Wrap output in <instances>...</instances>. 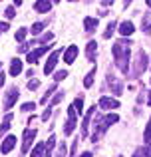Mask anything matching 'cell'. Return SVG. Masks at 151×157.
<instances>
[{"label": "cell", "mask_w": 151, "mask_h": 157, "mask_svg": "<svg viewBox=\"0 0 151 157\" xmlns=\"http://www.w3.org/2000/svg\"><path fill=\"white\" fill-rule=\"evenodd\" d=\"M147 6H149V8H151V0H147Z\"/></svg>", "instance_id": "43"}, {"label": "cell", "mask_w": 151, "mask_h": 157, "mask_svg": "<svg viewBox=\"0 0 151 157\" xmlns=\"http://www.w3.org/2000/svg\"><path fill=\"white\" fill-rule=\"evenodd\" d=\"M60 54H62V50H56V52H52V56H50V58H48L46 66H44V74H46V76H50V74L54 72L56 64H58V58H60Z\"/></svg>", "instance_id": "5"}, {"label": "cell", "mask_w": 151, "mask_h": 157, "mask_svg": "<svg viewBox=\"0 0 151 157\" xmlns=\"http://www.w3.org/2000/svg\"><path fill=\"white\" fill-rule=\"evenodd\" d=\"M56 157H66V143H60L58 151H56Z\"/></svg>", "instance_id": "27"}, {"label": "cell", "mask_w": 151, "mask_h": 157, "mask_svg": "<svg viewBox=\"0 0 151 157\" xmlns=\"http://www.w3.org/2000/svg\"><path fill=\"white\" fill-rule=\"evenodd\" d=\"M84 28H85V32H93L97 28V18H85L84 20Z\"/></svg>", "instance_id": "19"}, {"label": "cell", "mask_w": 151, "mask_h": 157, "mask_svg": "<svg viewBox=\"0 0 151 157\" xmlns=\"http://www.w3.org/2000/svg\"><path fill=\"white\" fill-rule=\"evenodd\" d=\"M38 86H40L38 80H30V82H28V90H36Z\"/></svg>", "instance_id": "34"}, {"label": "cell", "mask_w": 151, "mask_h": 157, "mask_svg": "<svg viewBox=\"0 0 151 157\" xmlns=\"http://www.w3.org/2000/svg\"><path fill=\"white\" fill-rule=\"evenodd\" d=\"M52 115V107H46V111L42 113V121H48V117Z\"/></svg>", "instance_id": "35"}, {"label": "cell", "mask_w": 151, "mask_h": 157, "mask_svg": "<svg viewBox=\"0 0 151 157\" xmlns=\"http://www.w3.org/2000/svg\"><path fill=\"white\" fill-rule=\"evenodd\" d=\"M48 157H50V155H48Z\"/></svg>", "instance_id": "45"}, {"label": "cell", "mask_w": 151, "mask_h": 157, "mask_svg": "<svg viewBox=\"0 0 151 157\" xmlns=\"http://www.w3.org/2000/svg\"><path fill=\"white\" fill-rule=\"evenodd\" d=\"M44 151H46V143H38V145L32 149L30 157H44Z\"/></svg>", "instance_id": "20"}, {"label": "cell", "mask_w": 151, "mask_h": 157, "mask_svg": "<svg viewBox=\"0 0 151 157\" xmlns=\"http://www.w3.org/2000/svg\"><path fill=\"white\" fill-rule=\"evenodd\" d=\"M50 8H52V2H48V0H38L34 4V12H48Z\"/></svg>", "instance_id": "16"}, {"label": "cell", "mask_w": 151, "mask_h": 157, "mask_svg": "<svg viewBox=\"0 0 151 157\" xmlns=\"http://www.w3.org/2000/svg\"><path fill=\"white\" fill-rule=\"evenodd\" d=\"M108 84L111 86V92L115 94V96H119V94H123V86H121V82H117L115 78L111 76V74L108 76Z\"/></svg>", "instance_id": "12"}, {"label": "cell", "mask_w": 151, "mask_h": 157, "mask_svg": "<svg viewBox=\"0 0 151 157\" xmlns=\"http://www.w3.org/2000/svg\"><path fill=\"white\" fill-rule=\"evenodd\" d=\"M97 107H101V109H115V107H119V101L113 100V98H100V101H97Z\"/></svg>", "instance_id": "8"}, {"label": "cell", "mask_w": 151, "mask_h": 157, "mask_svg": "<svg viewBox=\"0 0 151 157\" xmlns=\"http://www.w3.org/2000/svg\"><path fill=\"white\" fill-rule=\"evenodd\" d=\"M18 96H20V92H18V88H16V86L8 90V92H6V98H4V109H10V107L16 104Z\"/></svg>", "instance_id": "4"}, {"label": "cell", "mask_w": 151, "mask_h": 157, "mask_svg": "<svg viewBox=\"0 0 151 157\" xmlns=\"http://www.w3.org/2000/svg\"><path fill=\"white\" fill-rule=\"evenodd\" d=\"M96 113V105H92L88 109V113L84 115V123H81V137H85L88 135V127H89V121H92V115Z\"/></svg>", "instance_id": "9"}, {"label": "cell", "mask_w": 151, "mask_h": 157, "mask_svg": "<svg viewBox=\"0 0 151 157\" xmlns=\"http://www.w3.org/2000/svg\"><path fill=\"white\" fill-rule=\"evenodd\" d=\"M0 68H2V64H0Z\"/></svg>", "instance_id": "44"}, {"label": "cell", "mask_w": 151, "mask_h": 157, "mask_svg": "<svg viewBox=\"0 0 151 157\" xmlns=\"http://www.w3.org/2000/svg\"><path fill=\"white\" fill-rule=\"evenodd\" d=\"M143 137H145V141H151V119H149L147 127H145V133H143Z\"/></svg>", "instance_id": "29"}, {"label": "cell", "mask_w": 151, "mask_h": 157, "mask_svg": "<svg viewBox=\"0 0 151 157\" xmlns=\"http://www.w3.org/2000/svg\"><path fill=\"white\" fill-rule=\"evenodd\" d=\"M133 157H141V147H139V149H135V153H133Z\"/></svg>", "instance_id": "40"}, {"label": "cell", "mask_w": 151, "mask_h": 157, "mask_svg": "<svg viewBox=\"0 0 151 157\" xmlns=\"http://www.w3.org/2000/svg\"><path fill=\"white\" fill-rule=\"evenodd\" d=\"M4 80H6V78H4V74L0 72V88H2V86H4Z\"/></svg>", "instance_id": "39"}, {"label": "cell", "mask_w": 151, "mask_h": 157, "mask_svg": "<svg viewBox=\"0 0 151 157\" xmlns=\"http://www.w3.org/2000/svg\"><path fill=\"white\" fill-rule=\"evenodd\" d=\"M10 123H12V113H6V115H4V119H2V125H0V135H4L8 131Z\"/></svg>", "instance_id": "18"}, {"label": "cell", "mask_w": 151, "mask_h": 157, "mask_svg": "<svg viewBox=\"0 0 151 157\" xmlns=\"http://www.w3.org/2000/svg\"><path fill=\"white\" fill-rule=\"evenodd\" d=\"M14 145H16V137H14V135H8V137L4 139V143L0 145V151L6 155V153H10V151H12V147H14Z\"/></svg>", "instance_id": "11"}, {"label": "cell", "mask_w": 151, "mask_h": 157, "mask_svg": "<svg viewBox=\"0 0 151 157\" xmlns=\"http://www.w3.org/2000/svg\"><path fill=\"white\" fill-rule=\"evenodd\" d=\"M34 107H36L34 101H26V104L22 105V111H34Z\"/></svg>", "instance_id": "28"}, {"label": "cell", "mask_w": 151, "mask_h": 157, "mask_svg": "<svg viewBox=\"0 0 151 157\" xmlns=\"http://www.w3.org/2000/svg\"><path fill=\"white\" fill-rule=\"evenodd\" d=\"M93 76H96V68H93L92 72L88 74V78H85V80H84V86H85V88H89V86L93 84Z\"/></svg>", "instance_id": "25"}, {"label": "cell", "mask_w": 151, "mask_h": 157, "mask_svg": "<svg viewBox=\"0 0 151 157\" xmlns=\"http://www.w3.org/2000/svg\"><path fill=\"white\" fill-rule=\"evenodd\" d=\"M68 76V72H66V70H62V72H58V74H56V82H60V80H64V78H66Z\"/></svg>", "instance_id": "33"}, {"label": "cell", "mask_w": 151, "mask_h": 157, "mask_svg": "<svg viewBox=\"0 0 151 157\" xmlns=\"http://www.w3.org/2000/svg\"><path fill=\"white\" fill-rule=\"evenodd\" d=\"M8 28H10V26H8V24H6V22H2V24H0V32H6V30H8Z\"/></svg>", "instance_id": "37"}, {"label": "cell", "mask_w": 151, "mask_h": 157, "mask_svg": "<svg viewBox=\"0 0 151 157\" xmlns=\"http://www.w3.org/2000/svg\"><path fill=\"white\" fill-rule=\"evenodd\" d=\"M117 121H119V117H117L115 113H109V115H105V117H97L96 119V129H93V135H92V141L96 143L97 139L101 137V133H104L109 125H113V123H117Z\"/></svg>", "instance_id": "2"}, {"label": "cell", "mask_w": 151, "mask_h": 157, "mask_svg": "<svg viewBox=\"0 0 151 157\" xmlns=\"http://www.w3.org/2000/svg\"><path fill=\"white\" fill-rule=\"evenodd\" d=\"M52 38H54V34H52V32H48V34H44L42 38H40V42H42V44H48Z\"/></svg>", "instance_id": "30"}, {"label": "cell", "mask_w": 151, "mask_h": 157, "mask_svg": "<svg viewBox=\"0 0 151 157\" xmlns=\"http://www.w3.org/2000/svg\"><path fill=\"white\" fill-rule=\"evenodd\" d=\"M44 28H46V24H44V22H36V24H32V34H40Z\"/></svg>", "instance_id": "24"}, {"label": "cell", "mask_w": 151, "mask_h": 157, "mask_svg": "<svg viewBox=\"0 0 151 157\" xmlns=\"http://www.w3.org/2000/svg\"><path fill=\"white\" fill-rule=\"evenodd\" d=\"M129 40H117L113 44L111 52H113V58H115V66L119 68L121 74H127L129 72Z\"/></svg>", "instance_id": "1"}, {"label": "cell", "mask_w": 151, "mask_h": 157, "mask_svg": "<svg viewBox=\"0 0 151 157\" xmlns=\"http://www.w3.org/2000/svg\"><path fill=\"white\" fill-rule=\"evenodd\" d=\"M34 137H36V129H26V131H24V137H22V153H28V149H30Z\"/></svg>", "instance_id": "6"}, {"label": "cell", "mask_w": 151, "mask_h": 157, "mask_svg": "<svg viewBox=\"0 0 151 157\" xmlns=\"http://www.w3.org/2000/svg\"><path fill=\"white\" fill-rule=\"evenodd\" d=\"M76 56H77V46H70L64 52V62H66V64H74Z\"/></svg>", "instance_id": "13"}, {"label": "cell", "mask_w": 151, "mask_h": 157, "mask_svg": "<svg viewBox=\"0 0 151 157\" xmlns=\"http://www.w3.org/2000/svg\"><path fill=\"white\" fill-rule=\"evenodd\" d=\"M147 64H149V58L143 50L137 52V58H135V66H133V78H139L141 74L147 70Z\"/></svg>", "instance_id": "3"}, {"label": "cell", "mask_w": 151, "mask_h": 157, "mask_svg": "<svg viewBox=\"0 0 151 157\" xmlns=\"http://www.w3.org/2000/svg\"><path fill=\"white\" fill-rule=\"evenodd\" d=\"M28 48H30V44H22V46H20V48H18V50H20V52H26V50H28Z\"/></svg>", "instance_id": "38"}, {"label": "cell", "mask_w": 151, "mask_h": 157, "mask_svg": "<svg viewBox=\"0 0 151 157\" xmlns=\"http://www.w3.org/2000/svg\"><path fill=\"white\" fill-rule=\"evenodd\" d=\"M22 72V60H12L10 64V76H18Z\"/></svg>", "instance_id": "17"}, {"label": "cell", "mask_w": 151, "mask_h": 157, "mask_svg": "<svg viewBox=\"0 0 151 157\" xmlns=\"http://www.w3.org/2000/svg\"><path fill=\"white\" fill-rule=\"evenodd\" d=\"M96 52H97V44L93 42H88V48H85V56H88L89 62H96Z\"/></svg>", "instance_id": "14"}, {"label": "cell", "mask_w": 151, "mask_h": 157, "mask_svg": "<svg viewBox=\"0 0 151 157\" xmlns=\"http://www.w3.org/2000/svg\"><path fill=\"white\" fill-rule=\"evenodd\" d=\"M115 26H117V22H113V20H111V22L108 24V30L104 32V38H111V34H113V30H115Z\"/></svg>", "instance_id": "22"}, {"label": "cell", "mask_w": 151, "mask_h": 157, "mask_svg": "<svg viewBox=\"0 0 151 157\" xmlns=\"http://www.w3.org/2000/svg\"><path fill=\"white\" fill-rule=\"evenodd\" d=\"M133 24L129 22V20H125V22H121L119 24V32H121V36H129V34H133Z\"/></svg>", "instance_id": "15"}, {"label": "cell", "mask_w": 151, "mask_h": 157, "mask_svg": "<svg viewBox=\"0 0 151 157\" xmlns=\"http://www.w3.org/2000/svg\"><path fill=\"white\" fill-rule=\"evenodd\" d=\"M26 34H28V30H26V28H20V30L16 32V42H24Z\"/></svg>", "instance_id": "26"}, {"label": "cell", "mask_w": 151, "mask_h": 157, "mask_svg": "<svg viewBox=\"0 0 151 157\" xmlns=\"http://www.w3.org/2000/svg\"><path fill=\"white\" fill-rule=\"evenodd\" d=\"M72 107H74V111H77V113H81V111H84V98H76V101H74V105H72Z\"/></svg>", "instance_id": "21"}, {"label": "cell", "mask_w": 151, "mask_h": 157, "mask_svg": "<svg viewBox=\"0 0 151 157\" xmlns=\"http://www.w3.org/2000/svg\"><path fill=\"white\" fill-rule=\"evenodd\" d=\"M80 157H92V153H89V151H84V153H81Z\"/></svg>", "instance_id": "41"}, {"label": "cell", "mask_w": 151, "mask_h": 157, "mask_svg": "<svg viewBox=\"0 0 151 157\" xmlns=\"http://www.w3.org/2000/svg\"><path fill=\"white\" fill-rule=\"evenodd\" d=\"M62 98H64V92H60L58 96L54 98V100H52V105H56V104H60V101H62Z\"/></svg>", "instance_id": "36"}, {"label": "cell", "mask_w": 151, "mask_h": 157, "mask_svg": "<svg viewBox=\"0 0 151 157\" xmlns=\"http://www.w3.org/2000/svg\"><path fill=\"white\" fill-rule=\"evenodd\" d=\"M54 92H56V84H52V86H50V90H48V92H46V94L42 96V100H40V104H48V98H50V96H52Z\"/></svg>", "instance_id": "23"}, {"label": "cell", "mask_w": 151, "mask_h": 157, "mask_svg": "<svg viewBox=\"0 0 151 157\" xmlns=\"http://www.w3.org/2000/svg\"><path fill=\"white\" fill-rule=\"evenodd\" d=\"M4 14H6V18H14V16H16V12H14V8H12V6H8Z\"/></svg>", "instance_id": "32"}, {"label": "cell", "mask_w": 151, "mask_h": 157, "mask_svg": "<svg viewBox=\"0 0 151 157\" xmlns=\"http://www.w3.org/2000/svg\"><path fill=\"white\" fill-rule=\"evenodd\" d=\"M74 127H76V111L74 107H70L68 109V121H66V127H64V135H70L74 131Z\"/></svg>", "instance_id": "7"}, {"label": "cell", "mask_w": 151, "mask_h": 157, "mask_svg": "<svg viewBox=\"0 0 151 157\" xmlns=\"http://www.w3.org/2000/svg\"><path fill=\"white\" fill-rule=\"evenodd\" d=\"M147 105H151V90H149V98H147Z\"/></svg>", "instance_id": "42"}, {"label": "cell", "mask_w": 151, "mask_h": 157, "mask_svg": "<svg viewBox=\"0 0 151 157\" xmlns=\"http://www.w3.org/2000/svg\"><path fill=\"white\" fill-rule=\"evenodd\" d=\"M50 46H52V44H48V46H42V48H38V50L30 52V54H28V62H30V64H36L40 56H44V54L50 50Z\"/></svg>", "instance_id": "10"}, {"label": "cell", "mask_w": 151, "mask_h": 157, "mask_svg": "<svg viewBox=\"0 0 151 157\" xmlns=\"http://www.w3.org/2000/svg\"><path fill=\"white\" fill-rule=\"evenodd\" d=\"M141 157H151V141H147V147H145V149H141Z\"/></svg>", "instance_id": "31"}]
</instances>
